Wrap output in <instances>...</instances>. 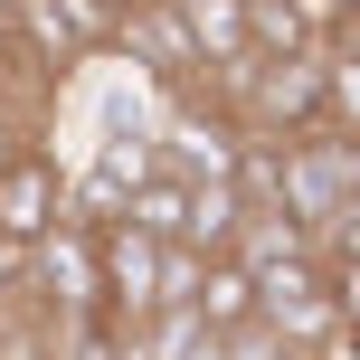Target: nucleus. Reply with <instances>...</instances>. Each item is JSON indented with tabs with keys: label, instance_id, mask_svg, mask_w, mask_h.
I'll list each match as a JSON object with an SVG mask.
<instances>
[{
	"label": "nucleus",
	"instance_id": "nucleus-1",
	"mask_svg": "<svg viewBox=\"0 0 360 360\" xmlns=\"http://www.w3.org/2000/svg\"><path fill=\"white\" fill-rule=\"evenodd\" d=\"M152 304H162V237H143L133 218H105L95 228V313L133 332Z\"/></svg>",
	"mask_w": 360,
	"mask_h": 360
},
{
	"label": "nucleus",
	"instance_id": "nucleus-2",
	"mask_svg": "<svg viewBox=\"0 0 360 360\" xmlns=\"http://www.w3.org/2000/svg\"><path fill=\"white\" fill-rule=\"evenodd\" d=\"M67 218V171L38 143H0V247H29L38 228Z\"/></svg>",
	"mask_w": 360,
	"mask_h": 360
},
{
	"label": "nucleus",
	"instance_id": "nucleus-3",
	"mask_svg": "<svg viewBox=\"0 0 360 360\" xmlns=\"http://www.w3.org/2000/svg\"><path fill=\"white\" fill-rule=\"evenodd\" d=\"M171 10H180V29H190L199 67H237V57H256V48H247V0H171Z\"/></svg>",
	"mask_w": 360,
	"mask_h": 360
},
{
	"label": "nucleus",
	"instance_id": "nucleus-4",
	"mask_svg": "<svg viewBox=\"0 0 360 360\" xmlns=\"http://www.w3.org/2000/svg\"><path fill=\"white\" fill-rule=\"evenodd\" d=\"M114 218H133L143 237H162V247H180V228H190V180H171V171H143L124 190V209Z\"/></svg>",
	"mask_w": 360,
	"mask_h": 360
},
{
	"label": "nucleus",
	"instance_id": "nucleus-5",
	"mask_svg": "<svg viewBox=\"0 0 360 360\" xmlns=\"http://www.w3.org/2000/svg\"><path fill=\"white\" fill-rule=\"evenodd\" d=\"M190 313H199L209 332L247 323V313H256V285H247V266H237V256H199V294H190Z\"/></svg>",
	"mask_w": 360,
	"mask_h": 360
},
{
	"label": "nucleus",
	"instance_id": "nucleus-6",
	"mask_svg": "<svg viewBox=\"0 0 360 360\" xmlns=\"http://www.w3.org/2000/svg\"><path fill=\"white\" fill-rule=\"evenodd\" d=\"M237 218H247L237 180H190V228H180V247H199V256H228Z\"/></svg>",
	"mask_w": 360,
	"mask_h": 360
},
{
	"label": "nucleus",
	"instance_id": "nucleus-7",
	"mask_svg": "<svg viewBox=\"0 0 360 360\" xmlns=\"http://www.w3.org/2000/svg\"><path fill=\"white\" fill-rule=\"evenodd\" d=\"M57 360H133V332L105 323V313H67V323H48Z\"/></svg>",
	"mask_w": 360,
	"mask_h": 360
},
{
	"label": "nucleus",
	"instance_id": "nucleus-8",
	"mask_svg": "<svg viewBox=\"0 0 360 360\" xmlns=\"http://www.w3.org/2000/svg\"><path fill=\"white\" fill-rule=\"evenodd\" d=\"M190 294H199V247H162V304H190Z\"/></svg>",
	"mask_w": 360,
	"mask_h": 360
}]
</instances>
